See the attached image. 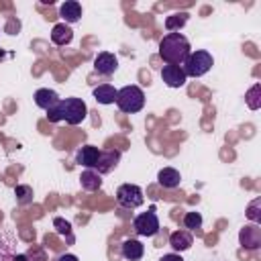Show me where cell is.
Listing matches in <instances>:
<instances>
[{"mask_svg": "<svg viewBox=\"0 0 261 261\" xmlns=\"http://www.w3.org/2000/svg\"><path fill=\"white\" fill-rule=\"evenodd\" d=\"M88 116V106L82 98H61L53 108L47 110V118L51 122L65 120L67 124H80Z\"/></svg>", "mask_w": 261, "mask_h": 261, "instance_id": "obj_1", "label": "cell"}, {"mask_svg": "<svg viewBox=\"0 0 261 261\" xmlns=\"http://www.w3.org/2000/svg\"><path fill=\"white\" fill-rule=\"evenodd\" d=\"M190 53V41L181 33H167L159 41V57L167 65H181Z\"/></svg>", "mask_w": 261, "mask_h": 261, "instance_id": "obj_2", "label": "cell"}, {"mask_svg": "<svg viewBox=\"0 0 261 261\" xmlns=\"http://www.w3.org/2000/svg\"><path fill=\"white\" fill-rule=\"evenodd\" d=\"M116 106L126 112V114H133V112H139L143 106H145V94L139 86H124L116 92Z\"/></svg>", "mask_w": 261, "mask_h": 261, "instance_id": "obj_3", "label": "cell"}, {"mask_svg": "<svg viewBox=\"0 0 261 261\" xmlns=\"http://www.w3.org/2000/svg\"><path fill=\"white\" fill-rule=\"evenodd\" d=\"M212 63H214L212 55L208 51L198 49V51H192L188 55V59L181 63V69H184L186 77H200V75H204V73L210 71Z\"/></svg>", "mask_w": 261, "mask_h": 261, "instance_id": "obj_4", "label": "cell"}, {"mask_svg": "<svg viewBox=\"0 0 261 261\" xmlns=\"http://www.w3.org/2000/svg\"><path fill=\"white\" fill-rule=\"evenodd\" d=\"M116 202L122 208H139L145 202V196H143V190L139 186H135V184H122L116 190Z\"/></svg>", "mask_w": 261, "mask_h": 261, "instance_id": "obj_5", "label": "cell"}, {"mask_svg": "<svg viewBox=\"0 0 261 261\" xmlns=\"http://www.w3.org/2000/svg\"><path fill=\"white\" fill-rule=\"evenodd\" d=\"M133 226L139 237H155L159 232V218L155 214V208H149L147 212L135 216Z\"/></svg>", "mask_w": 261, "mask_h": 261, "instance_id": "obj_6", "label": "cell"}, {"mask_svg": "<svg viewBox=\"0 0 261 261\" xmlns=\"http://www.w3.org/2000/svg\"><path fill=\"white\" fill-rule=\"evenodd\" d=\"M120 161V151L118 149H106V151H100V157L96 161V171L102 175V173H110Z\"/></svg>", "mask_w": 261, "mask_h": 261, "instance_id": "obj_7", "label": "cell"}, {"mask_svg": "<svg viewBox=\"0 0 261 261\" xmlns=\"http://www.w3.org/2000/svg\"><path fill=\"white\" fill-rule=\"evenodd\" d=\"M239 243L245 247V249H259L261 247V228L257 224H247L241 228L239 232Z\"/></svg>", "mask_w": 261, "mask_h": 261, "instance_id": "obj_8", "label": "cell"}, {"mask_svg": "<svg viewBox=\"0 0 261 261\" xmlns=\"http://www.w3.org/2000/svg\"><path fill=\"white\" fill-rule=\"evenodd\" d=\"M116 67H118V59H116L114 53L102 51V53H98L96 59H94V69H96L98 73H102V75H112V73L116 71Z\"/></svg>", "mask_w": 261, "mask_h": 261, "instance_id": "obj_9", "label": "cell"}, {"mask_svg": "<svg viewBox=\"0 0 261 261\" xmlns=\"http://www.w3.org/2000/svg\"><path fill=\"white\" fill-rule=\"evenodd\" d=\"M161 77L169 88H181L188 80L181 65H163L161 67Z\"/></svg>", "mask_w": 261, "mask_h": 261, "instance_id": "obj_10", "label": "cell"}, {"mask_svg": "<svg viewBox=\"0 0 261 261\" xmlns=\"http://www.w3.org/2000/svg\"><path fill=\"white\" fill-rule=\"evenodd\" d=\"M59 16L63 18L65 24H73L82 18V4L75 2V0H65L61 6H59Z\"/></svg>", "mask_w": 261, "mask_h": 261, "instance_id": "obj_11", "label": "cell"}, {"mask_svg": "<svg viewBox=\"0 0 261 261\" xmlns=\"http://www.w3.org/2000/svg\"><path fill=\"white\" fill-rule=\"evenodd\" d=\"M98 157H100V149H98V147H94V145H84V147L77 151V155H75V163L84 165L86 169H94Z\"/></svg>", "mask_w": 261, "mask_h": 261, "instance_id": "obj_12", "label": "cell"}, {"mask_svg": "<svg viewBox=\"0 0 261 261\" xmlns=\"http://www.w3.org/2000/svg\"><path fill=\"white\" fill-rule=\"evenodd\" d=\"M61 98H59V94L55 92V90H49V88H39L37 92H35V104L39 106V108H43L45 112L49 110V108H53L57 102H59Z\"/></svg>", "mask_w": 261, "mask_h": 261, "instance_id": "obj_13", "label": "cell"}, {"mask_svg": "<svg viewBox=\"0 0 261 261\" xmlns=\"http://www.w3.org/2000/svg\"><path fill=\"white\" fill-rule=\"evenodd\" d=\"M157 184L165 190H175L179 184H181V175L177 169L173 167H163L159 173H157Z\"/></svg>", "mask_w": 261, "mask_h": 261, "instance_id": "obj_14", "label": "cell"}, {"mask_svg": "<svg viewBox=\"0 0 261 261\" xmlns=\"http://www.w3.org/2000/svg\"><path fill=\"white\" fill-rule=\"evenodd\" d=\"M71 39H73V31H71L69 24H65V22H57V24L51 29V41H53L55 45L65 47V45L71 43Z\"/></svg>", "mask_w": 261, "mask_h": 261, "instance_id": "obj_15", "label": "cell"}, {"mask_svg": "<svg viewBox=\"0 0 261 261\" xmlns=\"http://www.w3.org/2000/svg\"><path fill=\"white\" fill-rule=\"evenodd\" d=\"M122 257L126 259V261H139L141 257H143V253H145V247H143V243L141 241H137V239H126L124 243H122Z\"/></svg>", "mask_w": 261, "mask_h": 261, "instance_id": "obj_16", "label": "cell"}, {"mask_svg": "<svg viewBox=\"0 0 261 261\" xmlns=\"http://www.w3.org/2000/svg\"><path fill=\"white\" fill-rule=\"evenodd\" d=\"M192 243H194V237H192L190 230H175V232H171V237H169V245H171L175 251H186V249L192 247Z\"/></svg>", "mask_w": 261, "mask_h": 261, "instance_id": "obj_17", "label": "cell"}, {"mask_svg": "<svg viewBox=\"0 0 261 261\" xmlns=\"http://www.w3.org/2000/svg\"><path fill=\"white\" fill-rule=\"evenodd\" d=\"M116 88L110 86V84H100L98 88H94V98L100 102V104H114L116 102Z\"/></svg>", "mask_w": 261, "mask_h": 261, "instance_id": "obj_18", "label": "cell"}, {"mask_svg": "<svg viewBox=\"0 0 261 261\" xmlns=\"http://www.w3.org/2000/svg\"><path fill=\"white\" fill-rule=\"evenodd\" d=\"M80 184H82V188L86 192H96V190H100L102 179H100V173L96 169H86L80 175Z\"/></svg>", "mask_w": 261, "mask_h": 261, "instance_id": "obj_19", "label": "cell"}, {"mask_svg": "<svg viewBox=\"0 0 261 261\" xmlns=\"http://www.w3.org/2000/svg\"><path fill=\"white\" fill-rule=\"evenodd\" d=\"M188 12H179V14H171V16H167L165 18V29L169 31V33H177L186 22H188Z\"/></svg>", "mask_w": 261, "mask_h": 261, "instance_id": "obj_20", "label": "cell"}, {"mask_svg": "<svg viewBox=\"0 0 261 261\" xmlns=\"http://www.w3.org/2000/svg\"><path fill=\"white\" fill-rule=\"evenodd\" d=\"M247 104L251 110H257L261 106V84H255L249 92H247Z\"/></svg>", "mask_w": 261, "mask_h": 261, "instance_id": "obj_21", "label": "cell"}, {"mask_svg": "<svg viewBox=\"0 0 261 261\" xmlns=\"http://www.w3.org/2000/svg\"><path fill=\"white\" fill-rule=\"evenodd\" d=\"M184 224H186V228H190V230L200 228V226H202V214H200V212H186Z\"/></svg>", "mask_w": 261, "mask_h": 261, "instance_id": "obj_22", "label": "cell"}, {"mask_svg": "<svg viewBox=\"0 0 261 261\" xmlns=\"http://www.w3.org/2000/svg\"><path fill=\"white\" fill-rule=\"evenodd\" d=\"M14 194H16V200L20 204H31L33 202V190L29 186H16L14 188Z\"/></svg>", "mask_w": 261, "mask_h": 261, "instance_id": "obj_23", "label": "cell"}, {"mask_svg": "<svg viewBox=\"0 0 261 261\" xmlns=\"http://www.w3.org/2000/svg\"><path fill=\"white\" fill-rule=\"evenodd\" d=\"M259 206H261V198H255L249 208H247V218L253 222H261V214H259Z\"/></svg>", "mask_w": 261, "mask_h": 261, "instance_id": "obj_24", "label": "cell"}, {"mask_svg": "<svg viewBox=\"0 0 261 261\" xmlns=\"http://www.w3.org/2000/svg\"><path fill=\"white\" fill-rule=\"evenodd\" d=\"M55 226H57V232H61V234H67L69 232V222H63L61 218H55Z\"/></svg>", "mask_w": 261, "mask_h": 261, "instance_id": "obj_25", "label": "cell"}, {"mask_svg": "<svg viewBox=\"0 0 261 261\" xmlns=\"http://www.w3.org/2000/svg\"><path fill=\"white\" fill-rule=\"evenodd\" d=\"M159 261H184V259H181L177 253H167V255H163Z\"/></svg>", "mask_w": 261, "mask_h": 261, "instance_id": "obj_26", "label": "cell"}, {"mask_svg": "<svg viewBox=\"0 0 261 261\" xmlns=\"http://www.w3.org/2000/svg\"><path fill=\"white\" fill-rule=\"evenodd\" d=\"M57 261H77V257H75V255H71V253H65V255H61Z\"/></svg>", "mask_w": 261, "mask_h": 261, "instance_id": "obj_27", "label": "cell"}]
</instances>
